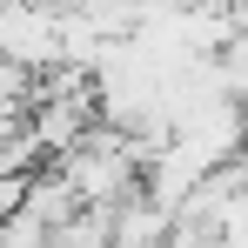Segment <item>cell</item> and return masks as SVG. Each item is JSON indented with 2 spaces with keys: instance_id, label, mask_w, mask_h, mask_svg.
<instances>
[{
  "instance_id": "2",
  "label": "cell",
  "mask_w": 248,
  "mask_h": 248,
  "mask_svg": "<svg viewBox=\"0 0 248 248\" xmlns=\"http://www.w3.org/2000/svg\"><path fill=\"white\" fill-rule=\"evenodd\" d=\"M174 228H181V215L155 202L148 188L114 208V248H174Z\"/></svg>"
},
{
  "instance_id": "5",
  "label": "cell",
  "mask_w": 248,
  "mask_h": 248,
  "mask_svg": "<svg viewBox=\"0 0 248 248\" xmlns=\"http://www.w3.org/2000/svg\"><path fill=\"white\" fill-rule=\"evenodd\" d=\"M27 7H47V14H74V0H27Z\"/></svg>"
},
{
  "instance_id": "3",
  "label": "cell",
  "mask_w": 248,
  "mask_h": 248,
  "mask_svg": "<svg viewBox=\"0 0 248 248\" xmlns=\"http://www.w3.org/2000/svg\"><path fill=\"white\" fill-rule=\"evenodd\" d=\"M74 14H81L87 27H101L108 41H134V34H141V20H148L134 0H74Z\"/></svg>"
},
{
  "instance_id": "1",
  "label": "cell",
  "mask_w": 248,
  "mask_h": 248,
  "mask_svg": "<svg viewBox=\"0 0 248 248\" xmlns=\"http://www.w3.org/2000/svg\"><path fill=\"white\" fill-rule=\"evenodd\" d=\"M61 20H67V14L7 0V7H0V61L27 67V74H61Z\"/></svg>"
},
{
  "instance_id": "4",
  "label": "cell",
  "mask_w": 248,
  "mask_h": 248,
  "mask_svg": "<svg viewBox=\"0 0 248 248\" xmlns=\"http://www.w3.org/2000/svg\"><path fill=\"white\" fill-rule=\"evenodd\" d=\"M47 141L34 134V121H7V148H0V168L7 174H41Z\"/></svg>"
}]
</instances>
